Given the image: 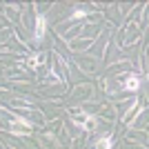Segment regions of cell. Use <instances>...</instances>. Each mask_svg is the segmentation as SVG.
Wrapping results in <instances>:
<instances>
[{
	"label": "cell",
	"mask_w": 149,
	"mask_h": 149,
	"mask_svg": "<svg viewBox=\"0 0 149 149\" xmlns=\"http://www.w3.org/2000/svg\"><path fill=\"white\" fill-rule=\"evenodd\" d=\"M96 149H111V138H100L98 143H96Z\"/></svg>",
	"instance_id": "obj_3"
},
{
	"label": "cell",
	"mask_w": 149,
	"mask_h": 149,
	"mask_svg": "<svg viewBox=\"0 0 149 149\" xmlns=\"http://www.w3.org/2000/svg\"><path fill=\"white\" fill-rule=\"evenodd\" d=\"M42 31H45V18L42 16H38V29H36V38L42 36Z\"/></svg>",
	"instance_id": "obj_5"
},
{
	"label": "cell",
	"mask_w": 149,
	"mask_h": 149,
	"mask_svg": "<svg viewBox=\"0 0 149 149\" xmlns=\"http://www.w3.org/2000/svg\"><path fill=\"white\" fill-rule=\"evenodd\" d=\"M27 129H29V123H27V120H20V118L11 125V131H13V134H18V136L27 134Z\"/></svg>",
	"instance_id": "obj_1"
},
{
	"label": "cell",
	"mask_w": 149,
	"mask_h": 149,
	"mask_svg": "<svg viewBox=\"0 0 149 149\" xmlns=\"http://www.w3.org/2000/svg\"><path fill=\"white\" fill-rule=\"evenodd\" d=\"M42 60H45V56H42V54H38V56L29 58V65H31V67H38V65H42Z\"/></svg>",
	"instance_id": "obj_4"
},
{
	"label": "cell",
	"mask_w": 149,
	"mask_h": 149,
	"mask_svg": "<svg viewBox=\"0 0 149 149\" xmlns=\"http://www.w3.org/2000/svg\"><path fill=\"white\" fill-rule=\"evenodd\" d=\"M82 127H85V129H93V127H96V123H93V118H87V120H85V123H82Z\"/></svg>",
	"instance_id": "obj_6"
},
{
	"label": "cell",
	"mask_w": 149,
	"mask_h": 149,
	"mask_svg": "<svg viewBox=\"0 0 149 149\" xmlns=\"http://www.w3.org/2000/svg\"><path fill=\"white\" fill-rule=\"evenodd\" d=\"M140 87V78L138 76H127V80H125V89L127 91H136Z\"/></svg>",
	"instance_id": "obj_2"
}]
</instances>
